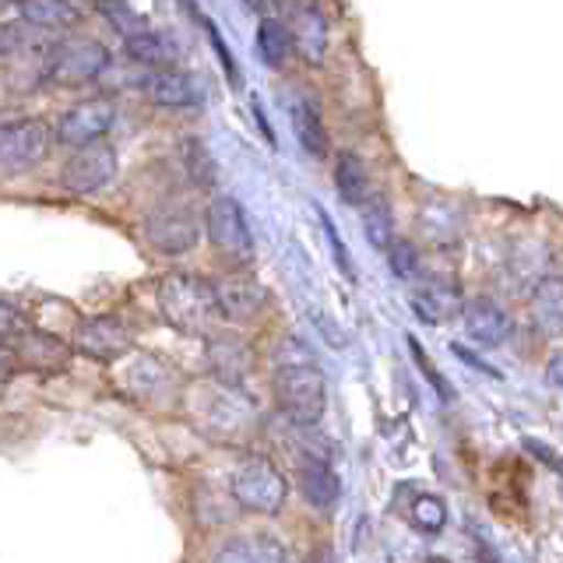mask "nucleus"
<instances>
[{"label":"nucleus","instance_id":"obj_1","mask_svg":"<svg viewBox=\"0 0 563 563\" xmlns=\"http://www.w3.org/2000/svg\"><path fill=\"white\" fill-rule=\"evenodd\" d=\"M272 387H275L278 409L289 422H310V427L321 422L328 409V384H324L321 363H317L313 349L303 339H296V334H286V339L275 345Z\"/></svg>","mask_w":563,"mask_h":563},{"label":"nucleus","instance_id":"obj_2","mask_svg":"<svg viewBox=\"0 0 563 563\" xmlns=\"http://www.w3.org/2000/svg\"><path fill=\"white\" fill-rule=\"evenodd\" d=\"M155 303H158V313H163V321L173 331L190 334V339H208V334L216 331V324L222 321L216 282L190 275V272H169L158 282Z\"/></svg>","mask_w":563,"mask_h":563},{"label":"nucleus","instance_id":"obj_3","mask_svg":"<svg viewBox=\"0 0 563 563\" xmlns=\"http://www.w3.org/2000/svg\"><path fill=\"white\" fill-rule=\"evenodd\" d=\"M229 497H233V504L240 510H246V515L272 518V515H278L282 507H286L289 483H286V475L278 472V465L272 462V457L251 454L233 468V475H229Z\"/></svg>","mask_w":563,"mask_h":563},{"label":"nucleus","instance_id":"obj_4","mask_svg":"<svg viewBox=\"0 0 563 563\" xmlns=\"http://www.w3.org/2000/svg\"><path fill=\"white\" fill-rule=\"evenodd\" d=\"M110 70V49L99 40H64L53 43L43 57V81L53 88L96 85Z\"/></svg>","mask_w":563,"mask_h":563},{"label":"nucleus","instance_id":"obj_5","mask_svg":"<svg viewBox=\"0 0 563 563\" xmlns=\"http://www.w3.org/2000/svg\"><path fill=\"white\" fill-rule=\"evenodd\" d=\"M190 412L198 430H205L216 440H236L254 422V405L236 391V384H222V380L194 395Z\"/></svg>","mask_w":563,"mask_h":563},{"label":"nucleus","instance_id":"obj_6","mask_svg":"<svg viewBox=\"0 0 563 563\" xmlns=\"http://www.w3.org/2000/svg\"><path fill=\"white\" fill-rule=\"evenodd\" d=\"M205 233H208V243L216 246V254L233 264V268H246V264L254 261L251 222H246L243 205L236 198H229V194H219V198L208 201Z\"/></svg>","mask_w":563,"mask_h":563},{"label":"nucleus","instance_id":"obj_7","mask_svg":"<svg viewBox=\"0 0 563 563\" xmlns=\"http://www.w3.org/2000/svg\"><path fill=\"white\" fill-rule=\"evenodd\" d=\"M117 148L106 141H92V145L70 148V158L60 166V187L78 198H92V194L106 190L117 176Z\"/></svg>","mask_w":563,"mask_h":563},{"label":"nucleus","instance_id":"obj_8","mask_svg":"<svg viewBox=\"0 0 563 563\" xmlns=\"http://www.w3.org/2000/svg\"><path fill=\"white\" fill-rule=\"evenodd\" d=\"M113 123H117V102L106 96H92L57 113L53 137H57V145L64 148H81V145H92V141H102L113 131Z\"/></svg>","mask_w":563,"mask_h":563},{"label":"nucleus","instance_id":"obj_9","mask_svg":"<svg viewBox=\"0 0 563 563\" xmlns=\"http://www.w3.org/2000/svg\"><path fill=\"white\" fill-rule=\"evenodd\" d=\"M53 134L43 120L22 117L0 128V169L4 173H29L49 155Z\"/></svg>","mask_w":563,"mask_h":563},{"label":"nucleus","instance_id":"obj_10","mask_svg":"<svg viewBox=\"0 0 563 563\" xmlns=\"http://www.w3.org/2000/svg\"><path fill=\"white\" fill-rule=\"evenodd\" d=\"M145 240H148L152 251L166 254V257H180V254L198 246L201 222L184 205H158L148 211V219H145Z\"/></svg>","mask_w":563,"mask_h":563},{"label":"nucleus","instance_id":"obj_11","mask_svg":"<svg viewBox=\"0 0 563 563\" xmlns=\"http://www.w3.org/2000/svg\"><path fill=\"white\" fill-rule=\"evenodd\" d=\"M141 96L148 102L163 106V110H194L205 102V81L190 75L184 67H145V75L137 78Z\"/></svg>","mask_w":563,"mask_h":563},{"label":"nucleus","instance_id":"obj_12","mask_svg":"<svg viewBox=\"0 0 563 563\" xmlns=\"http://www.w3.org/2000/svg\"><path fill=\"white\" fill-rule=\"evenodd\" d=\"M70 345L75 352H81L85 360H96V363H117L131 352L134 339H131V328L120 321V317H85L78 321L75 334H70Z\"/></svg>","mask_w":563,"mask_h":563},{"label":"nucleus","instance_id":"obj_13","mask_svg":"<svg viewBox=\"0 0 563 563\" xmlns=\"http://www.w3.org/2000/svg\"><path fill=\"white\" fill-rule=\"evenodd\" d=\"M216 299H219V310H222V321H254V317H261V310L268 307V292H264V286L246 275L243 268L229 272L216 282Z\"/></svg>","mask_w":563,"mask_h":563},{"label":"nucleus","instance_id":"obj_14","mask_svg":"<svg viewBox=\"0 0 563 563\" xmlns=\"http://www.w3.org/2000/svg\"><path fill=\"white\" fill-rule=\"evenodd\" d=\"M289 35H292V49H299L310 67L324 64L328 57V18L313 0H296L289 8Z\"/></svg>","mask_w":563,"mask_h":563},{"label":"nucleus","instance_id":"obj_15","mask_svg":"<svg viewBox=\"0 0 563 563\" xmlns=\"http://www.w3.org/2000/svg\"><path fill=\"white\" fill-rule=\"evenodd\" d=\"M14 349H18V360H22V369H29V374H64L70 363V349L75 345L57 339V334H49V331L25 328L14 339Z\"/></svg>","mask_w":563,"mask_h":563},{"label":"nucleus","instance_id":"obj_16","mask_svg":"<svg viewBox=\"0 0 563 563\" xmlns=\"http://www.w3.org/2000/svg\"><path fill=\"white\" fill-rule=\"evenodd\" d=\"M462 317H465V328L475 342H479L483 349H497L510 339V313L497 303V299L489 296H475L468 299V303L462 307Z\"/></svg>","mask_w":563,"mask_h":563},{"label":"nucleus","instance_id":"obj_17","mask_svg":"<svg viewBox=\"0 0 563 563\" xmlns=\"http://www.w3.org/2000/svg\"><path fill=\"white\" fill-rule=\"evenodd\" d=\"M299 493H303V500L317 510H331L342 497V479L339 472L331 468L328 457L321 454H303L299 457Z\"/></svg>","mask_w":563,"mask_h":563},{"label":"nucleus","instance_id":"obj_18","mask_svg":"<svg viewBox=\"0 0 563 563\" xmlns=\"http://www.w3.org/2000/svg\"><path fill=\"white\" fill-rule=\"evenodd\" d=\"M208 369L211 377L222 380V384H240L246 374H251V349L243 345V339L236 334H208Z\"/></svg>","mask_w":563,"mask_h":563},{"label":"nucleus","instance_id":"obj_19","mask_svg":"<svg viewBox=\"0 0 563 563\" xmlns=\"http://www.w3.org/2000/svg\"><path fill=\"white\" fill-rule=\"evenodd\" d=\"M409 307L422 324H444L454 313H462L465 299L448 282H422L409 292Z\"/></svg>","mask_w":563,"mask_h":563},{"label":"nucleus","instance_id":"obj_20","mask_svg":"<svg viewBox=\"0 0 563 563\" xmlns=\"http://www.w3.org/2000/svg\"><path fill=\"white\" fill-rule=\"evenodd\" d=\"M123 53L137 67H173L180 60V43L163 29H137L123 35Z\"/></svg>","mask_w":563,"mask_h":563},{"label":"nucleus","instance_id":"obj_21","mask_svg":"<svg viewBox=\"0 0 563 563\" xmlns=\"http://www.w3.org/2000/svg\"><path fill=\"white\" fill-rule=\"evenodd\" d=\"M532 328L542 339H560L563 334V278L560 275H542L532 289Z\"/></svg>","mask_w":563,"mask_h":563},{"label":"nucleus","instance_id":"obj_22","mask_svg":"<svg viewBox=\"0 0 563 563\" xmlns=\"http://www.w3.org/2000/svg\"><path fill=\"white\" fill-rule=\"evenodd\" d=\"M14 4H18V14H22V22L32 29L70 32L85 22L81 8L70 4V0H14Z\"/></svg>","mask_w":563,"mask_h":563},{"label":"nucleus","instance_id":"obj_23","mask_svg":"<svg viewBox=\"0 0 563 563\" xmlns=\"http://www.w3.org/2000/svg\"><path fill=\"white\" fill-rule=\"evenodd\" d=\"M289 117H292V131H296L299 145H303V152L313 155V158L328 155V131H324L321 110H317L310 99H292L289 102Z\"/></svg>","mask_w":563,"mask_h":563},{"label":"nucleus","instance_id":"obj_24","mask_svg":"<svg viewBox=\"0 0 563 563\" xmlns=\"http://www.w3.org/2000/svg\"><path fill=\"white\" fill-rule=\"evenodd\" d=\"M334 187H339V198L352 208H360L374 194V184H369V173L360 155L342 152L334 158Z\"/></svg>","mask_w":563,"mask_h":563},{"label":"nucleus","instance_id":"obj_25","mask_svg":"<svg viewBox=\"0 0 563 563\" xmlns=\"http://www.w3.org/2000/svg\"><path fill=\"white\" fill-rule=\"evenodd\" d=\"M289 553L272 536H236L229 539L222 550L216 553V560L222 563H272V560H286Z\"/></svg>","mask_w":563,"mask_h":563},{"label":"nucleus","instance_id":"obj_26","mask_svg":"<svg viewBox=\"0 0 563 563\" xmlns=\"http://www.w3.org/2000/svg\"><path fill=\"white\" fill-rule=\"evenodd\" d=\"M289 49H292L289 25L278 22V18H261V25H257V53H261V60L278 70L282 64L289 60Z\"/></svg>","mask_w":563,"mask_h":563},{"label":"nucleus","instance_id":"obj_27","mask_svg":"<svg viewBox=\"0 0 563 563\" xmlns=\"http://www.w3.org/2000/svg\"><path fill=\"white\" fill-rule=\"evenodd\" d=\"M360 216H363L366 240L374 243L377 251H384V246L395 240V219H391V208H387V201L380 198L377 190L360 205Z\"/></svg>","mask_w":563,"mask_h":563},{"label":"nucleus","instance_id":"obj_28","mask_svg":"<svg viewBox=\"0 0 563 563\" xmlns=\"http://www.w3.org/2000/svg\"><path fill=\"white\" fill-rule=\"evenodd\" d=\"M409 521H412V528H419V532L437 536V532H444V525H448V507L440 497H433V493H419L412 500Z\"/></svg>","mask_w":563,"mask_h":563},{"label":"nucleus","instance_id":"obj_29","mask_svg":"<svg viewBox=\"0 0 563 563\" xmlns=\"http://www.w3.org/2000/svg\"><path fill=\"white\" fill-rule=\"evenodd\" d=\"M180 158H184L187 176L198 187H211V184H216V163H211V152L205 148V141L187 137L184 145H180Z\"/></svg>","mask_w":563,"mask_h":563},{"label":"nucleus","instance_id":"obj_30","mask_svg":"<svg viewBox=\"0 0 563 563\" xmlns=\"http://www.w3.org/2000/svg\"><path fill=\"white\" fill-rule=\"evenodd\" d=\"M96 11H99L120 35H131V32H137V29H148V22L128 4V0H96Z\"/></svg>","mask_w":563,"mask_h":563},{"label":"nucleus","instance_id":"obj_31","mask_svg":"<svg viewBox=\"0 0 563 563\" xmlns=\"http://www.w3.org/2000/svg\"><path fill=\"white\" fill-rule=\"evenodd\" d=\"M148 369V356H141L134 366H131V374H128V384H134V387H128V391L134 395V398H155L158 395V384L166 380V369L158 366V360L152 363V374H145Z\"/></svg>","mask_w":563,"mask_h":563},{"label":"nucleus","instance_id":"obj_32","mask_svg":"<svg viewBox=\"0 0 563 563\" xmlns=\"http://www.w3.org/2000/svg\"><path fill=\"white\" fill-rule=\"evenodd\" d=\"M387 251V261H391V272L405 282H412V275H419V251L412 246V240H391L384 246Z\"/></svg>","mask_w":563,"mask_h":563},{"label":"nucleus","instance_id":"obj_33","mask_svg":"<svg viewBox=\"0 0 563 563\" xmlns=\"http://www.w3.org/2000/svg\"><path fill=\"white\" fill-rule=\"evenodd\" d=\"M25 328H29L25 313L14 303H8V299H0V342H14Z\"/></svg>","mask_w":563,"mask_h":563},{"label":"nucleus","instance_id":"obj_34","mask_svg":"<svg viewBox=\"0 0 563 563\" xmlns=\"http://www.w3.org/2000/svg\"><path fill=\"white\" fill-rule=\"evenodd\" d=\"M409 352H412V356L419 360V369H422V377H427V380H430V384L437 387V391H440V395H444V401H451V398H454V391H451V384H448V380H444V377H440V374H437V369L430 366V360H427V352H422V345H419V342L412 339V334H409Z\"/></svg>","mask_w":563,"mask_h":563},{"label":"nucleus","instance_id":"obj_35","mask_svg":"<svg viewBox=\"0 0 563 563\" xmlns=\"http://www.w3.org/2000/svg\"><path fill=\"white\" fill-rule=\"evenodd\" d=\"M321 225H324V236H328V243H331V251H334V264L349 275V278H356V272H352V261H349V251H345V243H342V236H339V229H334V222L324 216L321 211Z\"/></svg>","mask_w":563,"mask_h":563},{"label":"nucleus","instance_id":"obj_36","mask_svg":"<svg viewBox=\"0 0 563 563\" xmlns=\"http://www.w3.org/2000/svg\"><path fill=\"white\" fill-rule=\"evenodd\" d=\"M18 374H22V360H18L14 342H0V387L11 384Z\"/></svg>","mask_w":563,"mask_h":563},{"label":"nucleus","instance_id":"obj_37","mask_svg":"<svg viewBox=\"0 0 563 563\" xmlns=\"http://www.w3.org/2000/svg\"><path fill=\"white\" fill-rule=\"evenodd\" d=\"M208 32H211V46L219 49V60H222V67H225L229 81L240 85V67H236V60H233V57H229V49H225V43H222V35L216 32V25H208Z\"/></svg>","mask_w":563,"mask_h":563},{"label":"nucleus","instance_id":"obj_38","mask_svg":"<svg viewBox=\"0 0 563 563\" xmlns=\"http://www.w3.org/2000/svg\"><path fill=\"white\" fill-rule=\"evenodd\" d=\"M18 46H22V32H18L14 25H0V64L11 60Z\"/></svg>","mask_w":563,"mask_h":563},{"label":"nucleus","instance_id":"obj_39","mask_svg":"<svg viewBox=\"0 0 563 563\" xmlns=\"http://www.w3.org/2000/svg\"><path fill=\"white\" fill-rule=\"evenodd\" d=\"M525 451H532L542 465H550L553 472H560L563 475V457L553 451V448H545V444H539V440H525Z\"/></svg>","mask_w":563,"mask_h":563},{"label":"nucleus","instance_id":"obj_40","mask_svg":"<svg viewBox=\"0 0 563 563\" xmlns=\"http://www.w3.org/2000/svg\"><path fill=\"white\" fill-rule=\"evenodd\" d=\"M451 352H454V356H457V360H465V363H472L475 369H483V374H486V377H497V380L504 377V374H500V369H493L489 363H483L479 356H475V352H468V349H462V345H451Z\"/></svg>","mask_w":563,"mask_h":563},{"label":"nucleus","instance_id":"obj_41","mask_svg":"<svg viewBox=\"0 0 563 563\" xmlns=\"http://www.w3.org/2000/svg\"><path fill=\"white\" fill-rule=\"evenodd\" d=\"M545 380L553 387H563V349H556L550 360H545Z\"/></svg>","mask_w":563,"mask_h":563},{"label":"nucleus","instance_id":"obj_42","mask_svg":"<svg viewBox=\"0 0 563 563\" xmlns=\"http://www.w3.org/2000/svg\"><path fill=\"white\" fill-rule=\"evenodd\" d=\"M180 4H184V11H187V14L198 18V8H194V0H180Z\"/></svg>","mask_w":563,"mask_h":563},{"label":"nucleus","instance_id":"obj_43","mask_svg":"<svg viewBox=\"0 0 563 563\" xmlns=\"http://www.w3.org/2000/svg\"><path fill=\"white\" fill-rule=\"evenodd\" d=\"M243 4H246V8H254V11H257V8L264 4V0H243Z\"/></svg>","mask_w":563,"mask_h":563}]
</instances>
